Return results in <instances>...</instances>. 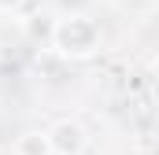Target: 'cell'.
<instances>
[{
  "label": "cell",
  "instance_id": "6da1fadb",
  "mask_svg": "<svg viewBox=\"0 0 159 155\" xmlns=\"http://www.w3.org/2000/svg\"><path fill=\"white\" fill-rule=\"evenodd\" d=\"M52 44H56L59 55H74V59L93 55L96 44H100V26H96L89 15H67V19L56 22V30H52Z\"/></svg>",
  "mask_w": 159,
  "mask_h": 155
},
{
  "label": "cell",
  "instance_id": "7a4b0ae2",
  "mask_svg": "<svg viewBox=\"0 0 159 155\" xmlns=\"http://www.w3.org/2000/svg\"><path fill=\"white\" fill-rule=\"evenodd\" d=\"M48 140H52V155H81L85 144H89L85 129H81L78 122H70V118L56 122V126L48 129Z\"/></svg>",
  "mask_w": 159,
  "mask_h": 155
},
{
  "label": "cell",
  "instance_id": "3957f363",
  "mask_svg": "<svg viewBox=\"0 0 159 155\" xmlns=\"http://www.w3.org/2000/svg\"><path fill=\"white\" fill-rule=\"evenodd\" d=\"M15 155H52V140L48 129H30L15 140Z\"/></svg>",
  "mask_w": 159,
  "mask_h": 155
},
{
  "label": "cell",
  "instance_id": "277c9868",
  "mask_svg": "<svg viewBox=\"0 0 159 155\" xmlns=\"http://www.w3.org/2000/svg\"><path fill=\"white\" fill-rule=\"evenodd\" d=\"M19 4H22V0H0V11H15Z\"/></svg>",
  "mask_w": 159,
  "mask_h": 155
}]
</instances>
